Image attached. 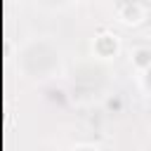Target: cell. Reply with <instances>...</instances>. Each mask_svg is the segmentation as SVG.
Here are the masks:
<instances>
[{
  "label": "cell",
  "instance_id": "obj_1",
  "mask_svg": "<svg viewBox=\"0 0 151 151\" xmlns=\"http://www.w3.org/2000/svg\"><path fill=\"white\" fill-rule=\"evenodd\" d=\"M144 57H149V54H146V52H139V54H137V64H146Z\"/></svg>",
  "mask_w": 151,
  "mask_h": 151
}]
</instances>
